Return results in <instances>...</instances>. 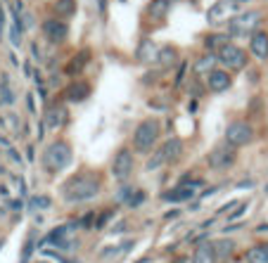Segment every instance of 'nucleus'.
<instances>
[{
    "label": "nucleus",
    "instance_id": "nucleus-16",
    "mask_svg": "<svg viewBox=\"0 0 268 263\" xmlns=\"http://www.w3.org/2000/svg\"><path fill=\"white\" fill-rule=\"evenodd\" d=\"M211 244H214V251H216V259H218V261L230 259V256H233V251L238 249V242H235V239H230V237H218V239H214Z\"/></svg>",
    "mask_w": 268,
    "mask_h": 263
},
{
    "label": "nucleus",
    "instance_id": "nucleus-39",
    "mask_svg": "<svg viewBox=\"0 0 268 263\" xmlns=\"http://www.w3.org/2000/svg\"><path fill=\"white\" fill-rule=\"evenodd\" d=\"M31 55H33V59H40V50L36 43H31Z\"/></svg>",
    "mask_w": 268,
    "mask_h": 263
},
{
    "label": "nucleus",
    "instance_id": "nucleus-38",
    "mask_svg": "<svg viewBox=\"0 0 268 263\" xmlns=\"http://www.w3.org/2000/svg\"><path fill=\"white\" fill-rule=\"evenodd\" d=\"M27 105H29V112L36 114V105H33V95H27Z\"/></svg>",
    "mask_w": 268,
    "mask_h": 263
},
{
    "label": "nucleus",
    "instance_id": "nucleus-22",
    "mask_svg": "<svg viewBox=\"0 0 268 263\" xmlns=\"http://www.w3.org/2000/svg\"><path fill=\"white\" fill-rule=\"evenodd\" d=\"M216 62H218V59H216V53L202 55L200 59L195 62V74H207V76H209V74L214 71V64H216Z\"/></svg>",
    "mask_w": 268,
    "mask_h": 263
},
{
    "label": "nucleus",
    "instance_id": "nucleus-13",
    "mask_svg": "<svg viewBox=\"0 0 268 263\" xmlns=\"http://www.w3.org/2000/svg\"><path fill=\"white\" fill-rule=\"evenodd\" d=\"M249 53L256 59H268V33L266 31H256L254 36H249Z\"/></svg>",
    "mask_w": 268,
    "mask_h": 263
},
{
    "label": "nucleus",
    "instance_id": "nucleus-28",
    "mask_svg": "<svg viewBox=\"0 0 268 263\" xmlns=\"http://www.w3.org/2000/svg\"><path fill=\"white\" fill-rule=\"evenodd\" d=\"M0 100H2V105H12L14 102V95H12V88H10L7 74L0 76Z\"/></svg>",
    "mask_w": 268,
    "mask_h": 263
},
{
    "label": "nucleus",
    "instance_id": "nucleus-44",
    "mask_svg": "<svg viewBox=\"0 0 268 263\" xmlns=\"http://www.w3.org/2000/svg\"><path fill=\"white\" fill-rule=\"evenodd\" d=\"M238 2H244V0H238Z\"/></svg>",
    "mask_w": 268,
    "mask_h": 263
},
{
    "label": "nucleus",
    "instance_id": "nucleus-1",
    "mask_svg": "<svg viewBox=\"0 0 268 263\" xmlns=\"http://www.w3.org/2000/svg\"><path fill=\"white\" fill-rule=\"evenodd\" d=\"M100 187H102L100 175H95V173H79V175L69 178L67 183L62 185V195H64L67 204H83V202H90V199L97 197Z\"/></svg>",
    "mask_w": 268,
    "mask_h": 263
},
{
    "label": "nucleus",
    "instance_id": "nucleus-5",
    "mask_svg": "<svg viewBox=\"0 0 268 263\" xmlns=\"http://www.w3.org/2000/svg\"><path fill=\"white\" fill-rule=\"evenodd\" d=\"M135 169V152L131 147H121L112 159V175L117 178V183H126Z\"/></svg>",
    "mask_w": 268,
    "mask_h": 263
},
{
    "label": "nucleus",
    "instance_id": "nucleus-34",
    "mask_svg": "<svg viewBox=\"0 0 268 263\" xmlns=\"http://www.w3.org/2000/svg\"><path fill=\"white\" fill-rule=\"evenodd\" d=\"M185 69H188V62H180V69H178V74H176V86H180V83H183Z\"/></svg>",
    "mask_w": 268,
    "mask_h": 263
},
{
    "label": "nucleus",
    "instance_id": "nucleus-36",
    "mask_svg": "<svg viewBox=\"0 0 268 263\" xmlns=\"http://www.w3.org/2000/svg\"><path fill=\"white\" fill-rule=\"evenodd\" d=\"M7 154H10V159H12L14 164H22V154H19L14 147H10V149H7Z\"/></svg>",
    "mask_w": 268,
    "mask_h": 263
},
{
    "label": "nucleus",
    "instance_id": "nucleus-42",
    "mask_svg": "<svg viewBox=\"0 0 268 263\" xmlns=\"http://www.w3.org/2000/svg\"><path fill=\"white\" fill-rule=\"evenodd\" d=\"M0 173H5V169H2V166H0Z\"/></svg>",
    "mask_w": 268,
    "mask_h": 263
},
{
    "label": "nucleus",
    "instance_id": "nucleus-35",
    "mask_svg": "<svg viewBox=\"0 0 268 263\" xmlns=\"http://www.w3.org/2000/svg\"><path fill=\"white\" fill-rule=\"evenodd\" d=\"M2 121H7V123H5L7 128H12V131H19V126H17V117H14V114H7V117L2 118Z\"/></svg>",
    "mask_w": 268,
    "mask_h": 263
},
{
    "label": "nucleus",
    "instance_id": "nucleus-23",
    "mask_svg": "<svg viewBox=\"0 0 268 263\" xmlns=\"http://www.w3.org/2000/svg\"><path fill=\"white\" fill-rule=\"evenodd\" d=\"M228 33H211V36H207L204 38V48H207V53H218L223 45H228Z\"/></svg>",
    "mask_w": 268,
    "mask_h": 263
},
{
    "label": "nucleus",
    "instance_id": "nucleus-43",
    "mask_svg": "<svg viewBox=\"0 0 268 263\" xmlns=\"http://www.w3.org/2000/svg\"><path fill=\"white\" fill-rule=\"evenodd\" d=\"M36 263H48V261H36Z\"/></svg>",
    "mask_w": 268,
    "mask_h": 263
},
{
    "label": "nucleus",
    "instance_id": "nucleus-17",
    "mask_svg": "<svg viewBox=\"0 0 268 263\" xmlns=\"http://www.w3.org/2000/svg\"><path fill=\"white\" fill-rule=\"evenodd\" d=\"M161 152H164L169 164H176L180 159V154H183V140L180 138H169L166 143H161Z\"/></svg>",
    "mask_w": 268,
    "mask_h": 263
},
{
    "label": "nucleus",
    "instance_id": "nucleus-20",
    "mask_svg": "<svg viewBox=\"0 0 268 263\" xmlns=\"http://www.w3.org/2000/svg\"><path fill=\"white\" fill-rule=\"evenodd\" d=\"M247 263H268V242H259L247 249Z\"/></svg>",
    "mask_w": 268,
    "mask_h": 263
},
{
    "label": "nucleus",
    "instance_id": "nucleus-41",
    "mask_svg": "<svg viewBox=\"0 0 268 263\" xmlns=\"http://www.w3.org/2000/svg\"><path fill=\"white\" fill-rule=\"evenodd\" d=\"M164 218H166V221H171V218H178V211H169Z\"/></svg>",
    "mask_w": 268,
    "mask_h": 263
},
{
    "label": "nucleus",
    "instance_id": "nucleus-18",
    "mask_svg": "<svg viewBox=\"0 0 268 263\" xmlns=\"http://www.w3.org/2000/svg\"><path fill=\"white\" fill-rule=\"evenodd\" d=\"M171 12V0H152L148 5V14L152 22H161Z\"/></svg>",
    "mask_w": 268,
    "mask_h": 263
},
{
    "label": "nucleus",
    "instance_id": "nucleus-6",
    "mask_svg": "<svg viewBox=\"0 0 268 263\" xmlns=\"http://www.w3.org/2000/svg\"><path fill=\"white\" fill-rule=\"evenodd\" d=\"M235 161H238V149L230 145H218L214 147L209 154H207V166L211 169V171H228L235 166Z\"/></svg>",
    "mask_w": 268,
    "mask_h": 263
},
{
    "label": "nucleus",
    "instance_id": "nucleus-7",
    "mask_svg": "<svg viewBox=\"0 0 268 263\" xmlns=\"http://www.w3.org/2000/svg\"><path fill=\"white\" fill-rule=\"evenodd\" d=\"M252 143H254L252 123H247V121H233V123H228V128H226V145L238 149V147L252 145Z\"/></svg>",
    "mask_w": 268,
    "mask_h": 263
},
{
    "label": "nucleus",
    "instance_id": "nucleus-8",
    "mask_svg": "<svg viewBox=\"0 0 268 263\" xmlns=\"http://www.w3.org/2000/svg\"><path fill=\"white\" fill-rule=\"evenodd\" d=\"M216 59H218L221 66H228L233 71H242V69L247 66V53L242 50L240 45H235V43L223 45V48L216 53Z\"/></svg>",
    "mask_w": 268,
    "mask_h": 263
},
{
    "label": "nucleus",
    "instance_id": "nucleus-21",
    "mask_svg": "<svg viewBox=\"0 0 268 263\" xmlns=\"http://www.w3.org/2000/svg\"><path fill=\"white\" fill-rule=\"evenodd\" d=\"M121 199H126V206L138 209V206H143V204H145L148 192H145V190H123V192H121Z\"/></svg>",
    "mask_w": 268,
    "mask_h": 263
},
{
    "label": "nucleus",
    "instance_id": "nucleus-4",
    "mask_svg": "<svg viewBox=\"0 0 268 263\" xmlns=\"http://www.w3.org/2000/svg\"><path fill=\"white\" fill-rule=\"evenodd\" d=\"M259 24H261V12L247 10V12L235 14L228 22V33H233V36H247V33L254 36Z\"/></svg>",
    "mask_w": 268,
    "mask_h": 263
},
{
    "label": "nucleus",
    "instance_id": "nucleus-33",
    "mask_svg": "<svg viewBox=\"0 0 268 263\" xmlns=\"http://www.w3.org/2000/svg\"><path fill=\"white\" fill-rule=\"evenodd\" d=\"M244 211H247V204H238V206H235V211H233V213H228V223H230V221H238Z\"/></svg>",
    "mask_w": 268,
    "mask_h": 263
},
{
    "label": "nucleus",
    "instance_id": "nucleus-25",
    "mask_svg": "<svg viewBox=\"0 0 268 263\" xmlns=\"http://www.w3.org/2000/svg\"><path fill=\"white\" fill-rule=\"evenodd\" d=\"M88 59H90V53H88V50H81V53L69 62L67 74H81V71L86 69V64H88Z\"/></svg>",
    "mask_w": 268,
    "mask_h": 263
},
{
    "label": "nucleus",
    "instance_id": "nucleus-40",
    "mask_svg": "<svg viewBox=\"0 0 268 263\" xmlns=\"http://www.w3.org/2000/svg\"><path fill=\"white\" fill-rule=\"evenodd\" d=\"M2 27H5V12H2V7H0V36H2Z\"/></svg>",
    "mask_w": 268,
    "mask_h": 263
},
{
    "label": "nucleus",
    "instance_id": "nucleus-19",
    "mask_svg": "<svg viewBox=\"0 0 268 263\" xmlns=\"http://www.w3.org/2000/svg\"><path fill=\"white\" fill-rule=\"evenodd\" d=\"M233 10H235V2H233V0H218L214 7L209 10L207 17H209V22H221V19L228 12H233Z\"/></svg>",
    "mask_w": 268,
    "mask_h": 263
},
{
    "label": "nucleus",
    "instance_id": "nucleus-2",
    "mask_svg": "<svg viewBox=\"0 0 268 263\" xmlns=\"http://www.w3.org/2000/svg\"><path fill=\"white\" fill-rule=\"evenodd\" d=\"M161 138V121L157 118H145L138 123L133 133V152L138 154H149Z\"/></svg>",
    "mask_w": 268,
    "mask_h": 263
},
{
    "label": "nucleus",
    "instance_id": "nucleus-3",
    "mask_svg": "<svg viewBox=\"0 0 268 263\" xmlns=\"http://www.w3.org/2000/svg\"><path fill=\"white\" fill-rule=\"evenodd\" d=\"M71 159H74L71 145H69L67 140H55L43 152V169L48 173H60L71 164Z\"/></svg>",
    "mask_w": 268,
    "mask_h": 263
},
{
    "label": "nucleus",
    "instance_id": "nucleus-15",
    "mask_svg": "<svg viewBox=\"0 0 268 263\" xmlns=\"http://www.w3.org/2000/svg\"><path fill=\"white\" fill-rule=\"evenodd\" d=\"M192 263H218V259H216V251H214V244H211L209 239L195 247Z\"/></svg>",
    "mask_w": 268,
    "mask_h": 263
},
{
    "label": "nucleus",
    "instance_id": "nucleus-14",
    "mask_svg": "<svg viewBox=\"0 0 268 263\" xmlns=\"http://www.w3.org/2000/svg\"><path fill=\"white\" fill-rule=\"evenodd\" d=\"M88 95H90V86L86 81H76V83L67 86L64 100H69V102H83V100H88Z\"/></svg>",
    "mask_w": 268,
    "mask_h": 263
},
{
    "label": "nucleus",
    "instance_id": "nucleus-26",
    "mask_svg": "<svg viewBox=\"0 0 268 263\" xmlns=\"http://www.w3.org/2000/svg\"><path fill=\"white\" fill-rule=\"evenodd\" d=\"M157 50H154V43H152V40H143V43H140V48H138V53H135V57H138V59H140V62H145V64H148V62H152V59H154V57H157Z\"/></svg>",
    "mask_w": 268,
    "mask_h": 263
},
{
    "label": "nucleus",
    "instance_id": "nucleus-32",
    "mask_svg": "<svg viewBox=\"0 0 268 263\" xmlns=\"http://www.w3.org/2000/svg\"><path fill=\"white\" fill-rule=\"evenodd\" d=\"M31 206H36V209H45V206H50V197H45V195H40V197H33L31 202Z\"/></svg>",
    "mask_w": 268,
    "mask_h": 263
},
{
    "label": "nucleus",
    "instance_id": "nucleus-37",
    "mask_svg": "<svg viewBox=\"0 0 268 263\" xmlns=\"http://www.w3.org/2000/svg\"><path fill=\"white\" fill-rule=\"evenodd\" d=\"M93 218H95L93 213H88V216H83V221H79V223H81V225H86V228H90V225H95Z\"/></svg>",
    "mask_w": 268,
    "mask_h": 263
},
{
    "label": "nucleus",
    "instance_id": "nucleus-27",
    "mask_svg": "<svg viewBox=\"0 0 268 263\" xmlns=\"http://www.w3.org/2000/svg\"><path fill=\"white\" fill-rule=\"evenodd\" d=\"M55 12L62 19H69L76 14V0H55Z\"/></svg>",
    "mask_w": 268,
    "mask_h": 263
},
{
    "label": "nucleus",
    "instance_id": "nucleus-9",
    "mask_svg": "<svg viewBox=\"0 0 268 263\" xmlns=\"http://www.w3.org/2000/svg\"><path fill=\"white\" fill-rule=\"evenodd\" d=\"M204 180H192V183H180L176 185L174 190H169V192H164V202H169V204H180V202H185V199H192L195 197V190L202 187Z\"/></svg>",
    "mask_w": 268,
    "mask_h": 263
},
{
    "label": "nucleus",
    "instance_id": "nucleus-45",
    "mask_svg": "<svg viewBox=\"0 0 268 263\" xmlns=\"http://www.w3.org/2000/svg\"><path fill=\"white\" fill-rule=\"evenodd\" d=\"M0 247H2V242H0Z\"/></svg>",
    "mask_w": 268,
    "mask_h": 263
},
{
    "label": "nucleus",
    "instance_id": "nucleus-24",
    "mask_svg": "<svg viewBox=\"0 0 268 263\" xmlns=\"http://www.w3.org/2000/svg\"><path fill=\"white\" fill-rule=\"evenodd\" d=\"M157 62H159L161 69H171V66L178 62V53H176V48H171V45L161 48L159 55H157Z\"/></svg>",
    "mask_w": 268,
    "mask_h": 263
},
{
    "label": "nucleus",
    "instance_id": "nucleus-12",
    "mask_svg": "<svg viewBox=\"0 0 268 263\" xmlns=\"http://www.w3.org/2000/svg\"><path fill=\"white\" fill-rule=\"evenodd\" d=\"M233 86V76L223 69H214L209 76H207V88L211 92H226Z\"/></svg>",
    "mask_w": 268,
    "mask_h": 263
},
{
    "label": "nucleus",
    "instance_id": "nucleus-11",
    "mask_svg": "<svg viewBox=\"0 0 268 263\" xmlns=\"http://www.w3.org/2000/svg\"><path fill=\"white\" fill-rule=\"evenodd\" d=\"M67 121H69L67 107L60 105V102L48 105V109H45V117H43V123H45L48 128H60V126H67Z\"/></svg>",
    "mask_w": 268,
    "mask_h": 263
},
{
    "label": "nucleus",
    "instance_id": "nucleus-10",
    "mask_svg": "<svg viewBox=\"0 0 268 263\" xmlns=\"http://www.w3.org/2000/svg\"><path fill=\"white\" fill-rule=\"evenodd\" d=\"M43 36L50 40L53 45L64 43L69 36L67 22H64V19H48V22H43Z\"/></svg>",
    "mask_w": 268,
    "mask_h": 263
},
{
    "label": "nucleus",
    "instance_id": "nucleus-31",
    "mask_svg": "<svg viewBox=\"0 0 268 263\" xmlns=\"http://www.w3.org/2000/svg\"><path fill=\"white\" fill-rule=\"evenodd\" d=\"M112 216H114V211H112V209L102 211V213H100V218L95 221V228H105V225H107V221L112 218Z\"/></svg>",
    "mask_w": 268,
    "mask_h": 263
},
{
    "label": "nucleus",
    "instance_id": "nucleus-30",
    "mask_svg": "<svg viewBox=\"0 0 268 263\" xmlns=\"http://www.w3.org/2000/svg\"><path fill=\"white\" fill-rule=\"evenodd\" d=\"M31 254H33V237H29L27 244H24V251H22V263H29Z\"/></svg>",
    "mask_w": 268,
    "mask_h": 263
},
{
    "label": "nucleus",
    "instance_id": "nucleus-29",
    "mask_svg": "<svg viewBox=\"0 0 268 263\" xmlns=\"http://www.w3.org/2000/svg\"><path fill=\"white\" fill-rule=\"evenodd\" d=\"M10 38H12L14 48H19V43H22V29L17 27V24H12V27H10Z\"/></svg>",
    "mask_w": 268,
    "mask_h": 263
}]
</instances>
